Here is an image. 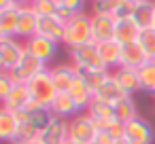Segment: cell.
I'll use <instances>...</instances> for the list:
<instances>
[{"label": "cell", "mask_w": 155, "mask_h": 144, "mask_svg": "<svg viewBox=\"0 0 155 144\" xmlns=\"http://www.w3.org/2000/svg\"><path fill=\"white\" fill-rule=\"evenodd\" d=\"M38 136H41V131L28 121V123H21V125H19V129H17V138H15L13 144H17V142H26V140H34V138H38Z\"/></svg>", "instance_id": "4dcf8cb0"}, {"label": "cell", "mask_w": 155, "mask_h": 144, "mask_svg": "<svg viewBox=\"0 0 155 144\" xmlns=\"http://www.w3.org/2000/svg\"><path fill=\"white\" fill-rule=\"evenodd\" d=\"M110 74H113V70H79V76L85 81V85L94 93L110 78Z\"/></svg>", "instance_id": "4316f807"}, {"label": "cell", "mask_w": 155, "mask_h": 144, "mask_svg": "<svg viewBox=\"0 0 155 144\" xmlns=\"http://www.w3.org/2000/svg\"><path fill=\"white\" fill-rule=\"evenodd\" d=\"M91 2H96V0H91Z\"/></svg>", "instance_id": "ee69618b"}, {"label": "cell", "mask_w": 155, "mask_h": 144, "mask_svg": "<svg viewBox=\"0 0 155 144\" xmlns=\"http://www.w3.org/2000/svg\"><path fill=\"white\" fill-rule=\"evenodd\" d=\"M13 2H17V5H30V0H13Z\"/></svg>", "instance_id": "f35d334b"}, {"label": "cell", "mask_w": 155, "mask_h": 144, "mask_svg": "<svg viewBox=\"0 0 155 144\" xmlns=\"http://www.w3.org/2000/svg\"><path fill=\"white\" fill-rule=\"evenodd\" d=\"M113 78L117 81V85L127 93V95H136L138 91H142V85H140V76H138V70L134 68H125V66H119L113 70Z\"/></svg>", "instance_id": "5bb4252c"}, {"label": "cell", "mask_w": 155, "mask_h": 144, "mask_svg": "<svg viewBox=\"0 0 155 144\" xmlns=\"http://www.w3.org/2000/svg\"><path fill=\"white\" fill-rule=\"evenodd\" d=\"M30 102H32V98H30L28 85H15L13 91L7 98H2V108L5 110H11V112H17V110L26 108Z\"/></svg>", "instance_id": "ac0fdd59"}, {"label": "cell", "mask_w": 155, "mask_h": 144, "mask_svg": "<svg viewBox=\"0 0 155 144\" xmlns=\"http://www.w3.org/2000/svg\"><path fill=\"white\" fill-rule=\"evenodd\" d=\"M98 129L87 112H79L68 121V140L74 144H94Z\"/></svg>", "instance_id": "5b68a950"}, {"label": "cell", "mask_w": 155, "mask_h": 144, "mask_svg": "<svg viewBox=\"0 0 155 144\" xmlns=\"http://www.w3.org/2000/svg\"><path fill=\"white\" fill-rule=\"evenodd\" d=\"M21 7H24V5L13 2V5L5 7V9H0V38L15 36L19 17H21Z\"/></svg>", "instance_id": "9a60e30c"}, {"label": "cell", "mask_w": 155, "mask_h": 144, "mask_svg": "<svg viewBox=\"0 0 155 144\" xmlns=\"http://www.w3.org/2000/svg\"><path fill=\"white\" fill-rule=\"evenodd\" d=\"M49 74H51V81H53L58 93H66V91H70L72 85H74V81L79 78V70H77L70 62L49 66Z\"/></svg>", "instance_id": "ba28073f"}, {"label": "cell", "mask_w": 155, "mask_h": 144, "mask_svg": "<svg viewBox=\"0 0 155 144\" xmlns=\"http://www.w3.org/2000/svg\"><path fill=\"white\" fill-rule=\"evenodd\" d=\"M26 53H28V47L24 40L15 36L0 38V72H11Z\"/></svg>", "instance_id": "277c9868"}, {"label": "cell", "mask_w": 155, "mask_h": 144, "mask_svg": "<svg viewBox=\"0 0 155 144\" xmlns=\"http://www.w3.org/2000/svg\"><path fill=\"white\" fill-rule=\"evenodd\" d=\"M125 136L134 144H153V140H155L153 125L144 117H136L130 123H125Z\"/></svg>", "instance_id": "9c48e42d"}, {"label": "cell", "mask_w": 155, "mask_h": 144, "mask_svg": "<svg viewBox=\"0 0 155 144\" xmlns=\"http://www.w3.org/2000/svg\"><path fill=\"white\" fill-rule=\"evenodd\" d=\"M62 7L68 9L72 15H77L85 11V0H62Z\"/></svg>", "instance_id": "d590c367"}, {"label": "cell", "mask_w": 155, "mask_h": 144, "mask_svg": "<svg viewBox=\"0 0 155 144\" xmlns=\"http://www.w3.org/2000/svg\"><path fill=\"white\" fill-rule=\"evenodd\" d=\"M104 131H108L115 140L125 138V123H121V121L113 119V121H108V125H106V129H104Z\"/></svg>", "instance_id": "e575fe53"}, {"label": "cell", "mask_w": 155, "mask_h": 144, "mask_svg": "<svg viewBox=\"0 0 155 144\" xmlns=\"http://www.w3.org/2000/svg\"><path fill=\"white\" fill-rule=\"evenodd\" d=\"M68 144H74V142H68Z\"/></svg>", "instance_id": "b9f144b4"}, {"label": "cell", "mask_w": 155, "mask_h": 144, "mask_svg": "<svg viewBox=\"0 0 155 144\" xmlns=\"http://www.w3.org/2000/svg\"><path fill=\"white\" fill-rule=\"evenodd\" d=\"M85 112H87L94 121H113V119H117V117H115V106L108 104V102H102V100H98V98L91 100V104L87 106Z\"/></svg>", "instance_id": "d4e9b609"}, {"label": "cell", "mask_w": 155, "mask_h": 144, "mask_svg": "<svg viewBox=\"0 0 155 144\" xmlns=\"http://www.w3.org/2000/svg\"><path fill=\"white\" fill-rule=\"evenodd\" d=\"M87 43H94L91 13L83 11V13L72 15V17L66 21V34H64V43H62V45L70 51V49L81 47V45H87Z\"/></svg>", "instance_id": "6da1fadb"}, {"label": "cell", "mask_w": 155, "mask_h": 144, "mask_svg": "<svg viewBox=\"0 0 155 144\" xmlns=\"http://www.w3.org/2000/svg\"><path fill=\"white\" fill-rule=\"evenodd\" d=\"M72 98H74V102H77V106H79V110L81 112H85L87 110V106L91 104V100H94V91L85 85V81L79 76L77 81H74V85H72V89L68 91Z\"/></svg>", "instance_id": "cb8c5ba5"}, {"label": "cell", "mask_w": 155, "mask_h": 144, "mask_svg": "<svg viewBox=\"0 0 155 144\" xmlns=\"http://www.w3.org/2000/svg\"><path fill=\"white\" fill-rule=\"evenodd\" d=\"M132 144H134V142H132Z\"/></svg>", "instance_id": "f6af8a7d"}, {"label": "cell", "mask_w": 155, "mask_h": 144, "mask_svg": "<svg viewBox=\"0 0 155 144\" xmlns=\"http://www.w3.org/2000/svg\"><path fill=\"white\" fill-rule=\"evenodd\" d=\"M94 98H98V100L108 102V104H113V106H115V104H119L121 100H125V98H127V93L117 85V81H115V78H113V74H110V78H108V81H106V83H104V85L94 93Z\"/></svg>", "instance_id": "ffe728a7"}, {"label": "cell", "mask_w": 155, "mask_h": 144, "mask_svg": "<svg viewBox=\"0 0 155 144\" xmlns=\"http://www.w3.org/2000/svg\"><path fill=\"white\" fill-rule=\"evenodd\" d=\"M138 43L144 47V51L149 53V57H153V55H155V28H147V30H142Z\"/></svg>", "instance_id": "1f68e13d"}, {"label": "cell", "mask_w": 155, "mask_h": 144, "mask_svg": "<svg viewBox=\"0 0 155 144\" xmlns=\"http://www.w3.org/2000/svg\"><path fill=\"white\" fill-rule=\"evenodd\" d=\"M98 49H100V57H102V62H104V66L110 70H115V68H119L121 66V49H123V45H119L117 40H108V43H102V45H98Z\"/></svg>", "instance_id": "44dd1931"}, {"label": "cell", "mask_w": 155, "mask_h": 144, "mask_svg": "<svg viewBox=\"0 0 155 144\" xmlns=\"http://www.w3.org/2000/svg\"><path fill=\"white\" fill-rule=\"evenodd\" d=\"M51 112H53L55 117H62V119H68V121H70V119L77 117L81 110H79L74 98L66 91V93H58V95H55V100H53V104H51Z\"/></svg>", "instance_id": "d6986e66"}, {"label": "cell", "mask_w": 155, "mask_h": 144, "mask_svg": "<svg viewBox=\"0 0 155 144\" xmlns=\"http://www.w3.org/2000/svg\"><path fill=\"white\" fill-rule=\"evenodd\" d=\"M115 117H117V121H121V123H130L132 119L140 117V114H138V108H136V102H134L132 95H127L125 100H121L119 104H115Z\"/></svg>", "instance_id": "83f0119b"}, {"label": "cell", "mask_w": 155, "mask_h": 144, "mask_svg": "<svg viewBox=\"0 0 155 144\" xmlns=\"http://www.w3.org/2000/svg\"><path fill=\"white\" fill-rule=\"evenodd\" d=\"M153 28H155V17H153Z\"/></svg>", "instance_id": "60d3db41"}, {"label": "cell", "mask_w": 155, "mask_h": 144, "mask_svg": "<svg viewBox=\"0 0 155 144\" xmlns=\"http://www.w3.org/2000/svg\"><path fill=\"white\" fill-rule=\"evenodd\" d=\"M41 140L43 144H68V119L53 114L51 123L41 131Z\"/></svg>", "instance_id": "30bf717a"}, {"label": "cell", "mask_w": 155, "mask_h": 144, "mask_svg": "<svg viewBox=\"0 0 155 144\" xmlns=\"http://www.w3.org/2000/svg\"><path fill=\"white\" fill-rule=\"evenodd\" d=\"M45 38H51L53 43H64V34H66V21L58 15H47V17H38V32Z\"/></svg>", "instance_id": "8fae6325"}, {"label": "cell", "mask_w": 155, "mask_h": 144, "mask_svg": "<svg viewBox=\"0 0 155 144\" xmlns=\"http://www.w3.org/2000/svg\"><path fill=\"white\" fill-rule=\"evenodd\" d=\"M136 7H138V0H121V5H119L115 17L117 19H121V17H134Z\"/></svg>", "instance_id": "d6a6232c"}, {"label": "cell", "mask_w": 155, "mask_h": 144, "mask_svg": "<svg viewBox=\"0 0 155 144\" xmlns=\"http://www.w3.org/2000/svg\"><path fill=\"white\" fill-rule=\"evenodd\" d=\"M30 2H34V0H30Z\"/></svg>", "instance_id": "7bdbcfd3"}, {"label": "cell", "mask_w": 155, "mask_h": 144, "mask_svg": "<svg viewBox=\"0 0 155 144\" xmlns=\"http://www.w3.org/2000/svg\"><path fill=\"white\" fill-rule=\"evenodd\" d=\"M115 144H132V140L125 136V138H119V140H115Z\"/></svg>", "instance_id": "74e56055"}, {"label": "cell", "mask_w": 155, "mask_h": 144, "mask_svg": "<svg viewBox=\"0 0 155 144\" xmlns=\"http://www.w3.org/2000/svg\"><path fill=\"white\" fill-rule=\"evenodd\" d=\"M13 87H15V81L11 78V74L9 72H0V100L7 98L13 91Z\"/></svg>", "instance_id": "836d02e7"}, {"label": "cell", "mask_w": 155, "mask_h": 144, "mask_svg": "<svg viewBox=\"0 0 155 144\" xmlns=\"http://www.w3.org/2000/svg\"><path fill=\"white\" fill-rule=\"evenodd\" d=\"M26 47H28V53L34 55L38 62H43L45 66H51V62L55 59L58 55V47L60 43H53L51 38H45L41 34L32 36L30 40H26Z\"/></svg>", "instance_id": "52a82bcc"}, {"label": "cell", "mask_w": 155, "mask_h": 144, "mask_svg": "<svg viewBox=\"0 0 155 144\" xmlns=\"http://www.w3.org/2000/svg\"><path fill=\"white\" fill-rule=\"evenodd\" d=\"M138 76H140V85H142V91H149L155 87V64L149 62L144 64L142 68H138Z\"/></svg>", "instance_id": "f546056e"}, {"label": "cell", "mask_w": 155, "mask_h": 144, "mask_svg": "<svg viewBox=\"0 0 155 144\" xmlns=\"http://www.w3.org/2000/svg\"><path fill=\"white\" fill-rule=\"evenodd\" d=\"M36 32H38V15L32 9V5H24L21 7V17H19V24H17L15 38H19V40L26 43L32 36H36Z\"/></svg>", "instance_id": "4fadbf2b"}, {"label": "cell", "mask_w": 155, "mask_h": 144, "mask_svg": "<svg viewBox=\"0 0 155 144\" xmlns=\"http://www.w3.org/2000/svg\"><path fill=\"white\" fill-rule=\"evenodd\" d=\"M68 57L77 70H108L100 57L98 43H87V45L74 47L68 51Z\"/></svg>", "instance_id": "7a4b0ae2"}, {"label": "cell", "mask_w": 155, "mask_h": 144, "mask_svg": "<svg viewBox=\"0 0 155 144\" xmlns=\"http://www.w3.org/2000/svg\"><path fill=\"white\" fill-rule=\"evenodd\" d=\"M49 66H45L43 62H38L34 55H30V53H26L24 57H21V62L9 72L11 74V78L15 81V85H28L36 74H41L43 70H47Z\"/></svg>", "instance_id": "8992f818"}, {"label": "cell", "mask_w": 155, "mask_h": 144, "mask_svg": "<svg viewBox=\"0 0 155 144\" xmlns=\"http://www.w3.org/2000/svg\"><path fill=\"white\" fill-rule=\"evenodd\" d=\"M28 89H30V98L34 104L43 106V108H51L55 95H58V89L51 81V74H49V68L43 70L41 74H36L30 83H28Z\"/></svg>", "instance_id": "3957f363"}, {"label": "cell", "mask_w": 155, "mask_h": 144, "mask_svg": "<svg viewBox=\"0 0 155 144\" xmlns=\"http://www.w3.org/2000/svg\"><path fill=\"white\" fill-rule=\"evenodd\" d=\"M26 110H28V114H30V123H32L38 131H43V129L51 123V119H53L51 108H43V106H38V104H34V102H30V104L26 106Z\"/></svg>", "instance_id": "484cf974"}, {"label": "cell", "mask_w": 155, "mask_h": 144, "mask_svg": "<svg viewBox=\"0 0 155 144\" xmlns=\"http://www.w3.org/2000/svg\"><path fill=\"white\" fill-rule=\"evenodd\" d=\"M149 62H151V57H149V53L144 51V47L140 43L123 45V49H121V66L138 70V68H142Z\"/></svg>", "instance_id": "2e32d148"}, {"label": "cell", "mask_w": 155, "mask_h": 144, "mask_svg": "<svg viewBox=\"0 0 155 144\" xmlns=\"http://www.w3.org/2000/svg\"><path fill=\"white\" fill-rule=\"evenodd\" d=\"M121 0H96L91 2V15H117Z\"/></svg>", "instance_id": "f1b7e54d"}, {"label": "cell", "mask_w": 155, "mask_h": 144, "mask_svg": "<svg viewBox=\"0 0 155 144\" xmlns=\"http://www.w3.org/2000/svg\"><path fill=\"white\" fill-rule=\"evenodd\" d=\"M151 62H153V64H155V55H153V57H151Z\"/></svg>", "instance_id": "ab89813d"}, {"label": "cell", "mask_w": 155, "mask_h": 144, "mask_svg": "<svg viewBox=\"0 0 155 144\" xmlns=\"http://www.w3.org/2000/svg\"><path fill=\"white\" fill-rule=\"evenodd\" d=\"M17 144H43V140H41V136H38V138H34V140H26V142H17Z\"/></svg>", "instance_id": "8d00e7d4"}, {"label": "cell", "mask_w": 155, "mask_h": 144, "mask_svg": "<svg viewBox=\"0 0 155 144\" xmlns=\"http://www.w3.org/2000/svg\"><path fill=\"white\" fill-rule=\"evenodd\" d=\"M115 26H117V17L113 15H91L94 43L102 45V43L115 40Z\"/></svg>", "instance_id": "7c38bea8"}, {"label": "cell", "mask_w": 155, "mask_h": 144, "mask_svg": "<svg viewBox=\"0 0 155 144\" xmlns=\"http://www.w3.org/2000/svg\"><path fill=\"white\" fill-rule=\"evenodd\" d=\"M155 17V0H138V7L134 11V21L140 26V30L153 28Z\"/></svg>", "instance_id": "603a6c76"}, {"label": "cell", "mask_w": 155, "mask_h": 144, "mask_svg": "<svg viewBox=\"0 0 155 144\" xmlns=\"http://www.w3.org/2000/svg\"><path fill=\"white\" fill-rule=\"evenodd\" d=\"M140 26L134 21V17H121L117 19L115 26V40L119 45H130V43H138L140 38Z\"/></svg>", "instance_id": "e0dca14e"}, {"label": "cell", "mask_w": 155, "mask_h": 144, "mask_svg": "<svg viewBox=\"0 0 155 144\" xmlns=\"http://www.w3.org/2000/svg\"><path fill=\"white\" fill-rule=\"evenodd\" d=\"M17 129H19V121L11 110L0 108V138L7 140V142H15L17 138Z\"/></svg>", "instance_id": "7402d4cb"}]
</instances>
